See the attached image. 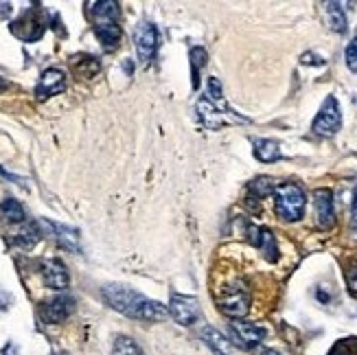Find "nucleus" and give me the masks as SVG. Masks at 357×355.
I'll return each mask as SVG.
<instances>
[{
	"label": "nucleus",
	"mask_w": 357,
	"mask_h": 355,
	"mask_svg": "<svg viewBox=\"0 0 357 355\" xmlns=\"http://www.w3.org/2000/svg\"><path fill=\"white\" fill-rule=\"evenodd\" d=\"M101 296L114 312L128 316L132 320L160 322L169 316V310L162 303L151 301V299L143 296L141 292H136L128 285H105Z\"/></svg>",
	"instance_id": "f257e3e1"
},
{
	"label": "nucleus",
	"mask_w": 357,
	"mask_h": 355,
	"mask_svg": "<svg viewBox=\"0 0 357 355\" xmlns=\"http://www.w3.org/2000/svg\"><path fill=\"white\" fill-rule=\"evenodd\" d=\"M88 11L95 22V33L105 51H112L119 46L121 27H119V3L114 0H101V3H90Z\"/></svg>",
	"instance_id": "f03ea898"
},
{
	"label": "nucleus",
	"mask_w": 357,
	"mask_h": 355,
	"mask_svg": "<svg viewBox=\"0 0 357 355\" xmlns=\"http://www.w3.org/2000/svg\"><path fill=\"white\" fill-rule=\"evenodd\" d=\"M305 204H307V195L303 191V187L294 182H283L278 184L274 191V209L276 215L285 222H298L305 213Z\"/></svg>",
	"instance_id": "7ed1b4c3"
},
{
	"label": "nucleus",
	"mask_w": 357,
	"mask_h": 355,
	"mask_svg": "<svg viewBox=\"0 0 357 355\" xmlns=\"http://www.w3.org/2000/svg\"><path fill=\"white\" fill-rule=\"evenodd\" d=\"M340 126H342V114H340V105H337V99L335 97H327L320 107L318 116L314 119V134L318 136H333Z\"/></svg>",
	"instance_id": "20e7f679"
},
{
	"label": "nucleus",
	"mask_w": 357,
	"mask_h": 355,
	"mask_svg": "<svg viewBox=\"0 0 357 355\" xmlns=\"http://www.w3.org/2000/svg\"><path fill=\"white\" fill-rule=\"evenodd\" d=\"M134 44H136V53H138V59H141V64L147 66L149 61L156 55V49H158V31L151 22H141L134 31Z\"/></svg>",
	"instance_id": "39448f33"
},
{
	"label": "nucleus",
	"mask_w": 357,
	"mask_h": 355,
	"mask_svg": "<svg viewBox=\"0 0 357 355\" xmlns=\"http://www.w3.org/2000/svg\"><path fill=\"white\" fill-rule=\"evenodd\" d=\"M197 112H199V119L204 121V126H208L211 130H217L220 126H224V123H248L245 116H239L232 110H222V107H217L215 103H211L206 97L199 99Z\"/></svg>",
	"instance_id": "423d86ee"
},
{
	"label": "nucleus",
	"mask_w": 357,
	"mask_h": 355,
	"mask_svg": "<svg viewBox=\"0 0 357 355\" xmlns=\"http://www.w3.org/2000/svg\"><path fill=\"white\" fill-rule=\"evenodd\" d=\"M169 314L182 327H191L193 322L199 318V303L193 296H184V294H174L169 301Z\"/></svg>",
	"instance_id": "0eeeda50"
},
{
	"label": "nucleus",
	"mask_w": 357,
	"mask_h": 355,
	"mask_svg": "<svg viewBox=\"0 0 357 355\" xmlns=\"http://www.w3.org/2000/svg\"><path fill=\"white\" fill-rule=\"evenodd\" d=\"M220 310L232 320H241L250 312V296L243 287H228L220 301Z\"/></svg>",
	"instance_id": "6e6552de"
},
{
	"label": "nucleus",
	"mask_w": 357,
	"mask_h": 355,
	"mask_svg": "<svg viewBox=\"0 0 357 355\" xmlns=\"http://www.w3.org/2000/svg\"><path fill=\"white\" fill-rule=\"evenodd\" d=\"M314 218L318 228L329 230L335 224V209H333V193L329 189L314 191Z\"/></svg>",
	"instance_id": "1a4fd4ad"
},
{
	"label": "nucleus",
	"mask_w": 357,
	"mask_h": 355,
	"mask_svg": "<svg viewBox=\"0 0 357 355\" xmlns=\"http://www.w3.org/2000/svg\"><path fill=\"white\" fill-rule=\"evenodd\" d=\"M230 335L235 338V342L243 349L257 347L266 340V329L255 325V322H245V320H235L230 322Z\"/></svg>",
	"instance_id": "9d476101"
},
{
	"label": "nucleus",
	"mask_w": 357,
	"mask_h": 355,
	"mask_svg": "<svg viewBox=\"0 0 357 355\" xmlns=\"http://www.w3.org/2000/svg\"><path fill=\"white\" fill-rule=\"evenodd\" d=\"M11 31H13V36L22 38L24 42H33V40H38V38L44 33V22H42V18H40L38 9H31V11L22 13V18H20V20H15V22L11 24Z\"/></svg>",
	"instance_id": "9b49d317"
},
{
	"label": "nucleus",
	"mask_w": 357,
	"mask_h": 355,
	"mask_svg": "<svg viewBox=\"0 0 357 355\" xmlns=\"http://www.w3.org/2000/svg\"><path fill=\"white\" fill-rule=\"evenodd\" d=\"M66 90V75L59 68H46L40 77V82L36 86V95L40 101L49 99L53 95H59V92Z\"/></svg>",
	"instance_id": "f8f14e48"
},
{
	"label": "nucleus",
	"mask_w": 357,
	"mask_h": 355,
	"mask_svg": "<svg viewBox=\"0 0 357 355\" xmlns=\"http://www.w3.org/2000/svg\"><path fill=\"white\" fill-rule=\"evenodd\" d=\"M42 279L46 287L51 289H66L68 287V270L64 266V261L59 259H46L42 264Z\"/></svg>",
	"instance_id": "ddd939ff"
},
{
	"label": "nucleus",
	"mask_w": 357,
	"mask_h": 355,
	"mask_svg": "<svg viewBox=\"0 0 357 355\" xmlns=\"http://www.w3.org/2000/svg\"><path fill=\"white\" fill-rule=\"evenodd\" d=\"M75 310V301L70 296H55L49 303H44L42 318L49 322V325H59L64 322Z\"/></svg>",
	"instance_id": "4468645a"
},
{
	"label": "nucleus",
	"mask_w": 357,
	"mask_h": 355,
	"mask_svg": "<svg viewBox=\"0 0 357 355\" xmlns=\"http://www.w3.org/2000/svg\"><path fill=\"white\" fill-rule=\"evenodd\" d=\"M248 239H250V243L255 246V248H259L261 252H266V257L270 261H276L278 248H276V239H274L270 228H266V226H248Z\"/></svg>",
	"instance_id": "2eb2a0df"
},
{
	"label": "nucleus",
	"mask_w": 357,
	"mask_h": 355,
	"mask_svg": "<svg viewBox=\"0 0 357 355\" xmlns=\"http://www.w3.org/2000/svg\"><path fill=\"white\" fill-rule=\"evenodd\" d=\"M73 73L79 77V80H92L95 75H99L101 70V64L97 57L92 55H77L73 57Z\"/></svg>",
	"instance_id": "dca6fc26"
},
{
	"label": "nucleus",
	"mask_w": 357,
	"mask_h": 355,
	"mask_svg": "<svg viewBox=\"0 0 357 355\" xmlns=\"http://www.w3.org/2000/svg\"><path fill=\"white\" fill-rule=\"evenodd\" d=\"M202 338H204V342L215 355H232V349H230V342L226 340V335H222V331H217L215 327L206 325L202 329Z\"/></svg>",
	"instance_id": "f3484780"
},
{
	"label": "nucleus",
	"mask_w": 357,
	"mask_h": 355,
	"mask_svg": "<svg viewBox=\"0 0 357 355\" xmlns=\"http://www.w3.org/2000/svg\"><path fill=\"white\" fill-rule=\"evenodd\" d=\"M255 156L261 163H274L281 158V147L272 138H257L255 141Z\"/></svg>",
	"instance_id": "a211bd4d"
},
{
	"label": "nucleus",
	"mask_w": 357,
	"mask_h": 355,
	"mask_svg": "<svg viewBox=\"0 0 357 355\" xmlns=\"http://www.w3.org/2000/svg\"><path fill=\"white\" fill-rule=\"evenodd\" d=\"M327 18H329V27L335 31V33H344L347 31V15L344 9L340 3H327Z\"/></svg>",
	"instance_id": "6ab92c4d"
},
{
	"label": "nucleus",
	"mask_w": 357,
	"mask_h": 355,
	"mask_svg": "<svg viewBox=\"0 0 357 355\" xmlns=\"http://www.w3.org/2000/svg\"><path fill=\"white\" fill-rule=\"evenodd\" d=\"M0 213H3L5 218H7L9 222H13V224H20V222L26 220L24 206L18 202V199H13V197L5 199V202H0Z\"/></svg>",
	"instance_id": "aec40b11"
},
{
	"label": "nucleus",
	"mask_w": 357,
	"mask_h": 355,
	"mask_svg": "<svg viewBox=\"0 0 357 355\" xmlns=\"http://www.w3.org/2000/svg\"><path fill=\"white\" fill-rule=\"evenodd\" d=\"M248 191H250L252 195H257V197L261 199V197L274 195L276 184H274V180H272L270 176H259V178H255L250 184H248Z\"/></svg>",
	"instance_id": "412c9836"
},
{
	"label": "nucleus",
	"mask_w": 357,
	"mask_h": 355,
	"mask_svg": "<svg viewBox=\"0 0 357 355\" xmlns=\"http://www.w3.org/2000/svg\"><path fill=\"white\" fill-rule=\"evenodd\" d=\"M112 355H143V351L132 340V338L119 335L114 340V347H112Z\"/></svg>",
	"instance_id": "4be33fe9"
},
{
	"label": "nucleus",
	"mask_w": 357,
	"mask_h": 355,
	"mask_svg": "<svg viewBox=\"0 0 357 355\" xmlns=\"http://www.w3.org/2000/svg\"><path fill=\"white\" fill-rule=\"evenodd\" d=\"M206 66V51L202 46L191 49V73H193V88L199 86V68Z\"/></svg>",
	"instance_id": "5701e85b"
},
{
	"label": "nucleus",
	"mask_w": 357,
	"mask_h": 355,
	"mask_svg": "<svg viewBox=\"0 0 357 355\" xmlns=\"http://www.w3.org/2000/svg\"><path fill=\"white\" fill-rule=\"evenodd\" d=\"M40 241V230L36 226H24L18 235H15V243L22 246V248H33V246Z\"/></svg>",
	"instance_id": "b1692460"
},
{
	"label": "nucleus",
	"mask_w": 357,
	"mask_h": 355,
	"mask_svg": "<svg viewBox=\"0 0 357 355\" xmlns=\"http://www.w3.org/2000/svg\"><path fill=\"white\" fill-rule=\"evenodd\" d=\"M344 57H347V66H349L353 73H357V36L349 42Z\"/></svg>",
	"instance_id": "393cba45"
},
{
	"label": "nucleus",
	"mask_w": 357,
	"mask_h": 355,
	"mask_svg": "<svg viewBox=\"0 0 357 355\" xmlns=\"http://www.w3.org/2000/svg\"><path fill=\"white\" fill-rule=\"evenodd\" d=\"M329 355H353V351H351V345H349V342H337V345L331 349Z\"/></svg>",
	"instance_id": "a878e982"
},
{
	"label": "nucleus",
	"mask_w": 357,
	"mask_h": 355,
	"mask_svg": "<svg viewBox=\"0 0 357 355\" xmlns=\"http://www.w3.org/2000/svg\"><path fill=\"white\" fill-rule=\"evenodd\" d=\"M347 283H349V289L353 292V294H357V268L347 272Z\"/></svg>",
	"instance_id": "bb28decb"
},
{
	"label": "nucleus",
	"mask_w": 357,
	"mask_h": 355,
	"mask_svg": "<svg viewBox=\"0 0 357 355\" xmlns=\"http://www.w3.org/2000/svg\"><path fill=\"white\" fill-rule=\"evenodd\" d=\"M301 61H303V64H316V66H322L324 64V59L318 57V55H314V53H305Z\"/></svg>",
	"instance_id": "cd10ccee"
},
{
	"label": "nucleus",
	"mask_w": 357,
	"mask_h": 355,
	"mask_svg": "<svg viewBox=\"0 0 357 355\" xmlns=\"http://www.w3.org/2000/svg\"><path fill=\"white\" fill-rule=\"evenodd\" d=\"M11 13V5L9 3H0V18H7Z\"/></svg>",
	"instance_id": "c85d7f7f"
},
{
	"label": "nucleus",
	"mask_w": 357,
	"mask_h": 355,
	"mask_svg": "<svg viewBox=\"0 0 357 355\" xmlns=\"http://www.w3.org/2000/svg\"><path fill=\"white\" fill-rule=\"evenodd\" d=\"M351 226H353V230L357 233V206H353V211H351Z\"/></svg>",
	"instance_id": "c756f323"
},
{
	"label": "nucleus",
	"mask_w": 357,
	"mask_h": 355,
	"mask_svg": "<svg viewBox=\"0 0 357 355\" xmlns=\"http://www.w3.org/2000/svg\"><path fill=\"white\" fill-rule=\"evenodd\" d=\"M9 88V82H7V77H3V75H0V95H3V92Z\"/></svg>",
	"instance_id": "7c9ffc66"
},
{
	"label": "nucleus",
	"mask_w": 357,
	"mask_h": 355,
	"mask_svg": "<svg viewBox=\"0 0 357 355\" xmlns=\"http://www.w3.org/2000/svg\"><path fill=\"white\" fill-rule=\"evenodd\" d=\"M259 355H281V353L274 349H263V351H259Z\"/></svg>",
	"instance_id": "2f4dec72"
},
{
	"label": "nucleus",
	"mask_w": 357,
	"mask_h": 355,
	"mask_svg": "<svg viewBox=\"0 0 357 355\" xmlns=\"http://www.w3.org/2000/svg\"><path fill=\"white\" fill-rule=\"evenodd\" d=\"M353 206H357V189H355V195H353Z\"/></svg>",
	"instance_id": "473e14b6"
}]
</instances>
